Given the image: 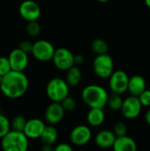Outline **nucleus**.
<instances>
[{"instance_id": "1", "label": "nucleus", "mask_w": 150, "mask_h": 151, "mask_svg": "<svg viewBox=\"0 0 150 151\" xmlns=\"http://www.w3.org/2000/svg\"><path fill=\"white\" fill-rule=\"evenodd\" d=\"M28 85V79L23 72L11 70L3 77L0 90L4 96L11 99H17L27 93Z\"/></svg>"}, {"instance_id": "2", "label": "nucleus", "mask_w": 150, "mask_h": 151, "mask_svg": "<svg viewBox=\"0 0 150 151\" xmlns=\"http://www.w3.org/2000/svg\"><path fill=\"white\" fill-rule=\"evenodd\" d=\"M109 95L104 88L99 85H88L81 92L83 102L90 108H104Z\"/></svg>"}, {"instance_id": "3", "label": "nucleus", "mask_w": 150, "mask_h": 151, "mask_svg": "<svg viewBox=\"0 0 150 151\" xmlns=\"http://www.w3.org/2000/svg\"><path fill=\"white\" fill-rule=\"evenodd\" d=\"M28 140L24 132L11 129L1 139V147L4 151H26L28 149Z\"/></svg>"}, {"instance_id": "4", "label": "nucleus", "mask_w": 150, "mask_h": 151, "mask_svg": "<svg viewBox=\"0 0 150 151\" xmlns=\"http://www.w3.org/2000/svg\"><path fill=\"white\" fill-rule=\"evenodd\" d=\"M46 94L52 102L61 103L69 96V85L61 78H53L47 84Z\"/></svg>"}, {"instance_id": "5", "label": "nucleus", "mask_w": 150, "mask_h": 151, "mask_svg": "<svg viewBox=\"0 0 150 151\" xmlns=\"http://www.w3.org/2000/svg\"><path fill=\"white\" fill-rule=\"evenodd\" d=\"M93 69L99 78H110L114 72L113 59L108 53L97 55L93 62Z\"/></svg>"}, {"instance_id": "6", "label": "nucleus", "mask_w": 150, "mask_h": 151, "mask_svg": "<svg viewBox=\"0 0 150 151\" xmlns=\"http://www.w3.org/2000/svg\"><path fill=\"white\" fill-rule=\"evenodd\" d=\"M55 50H56L51 42L46 40H39L34 42L31 53L38 61L48 62L50 60H52Z\"/></svg>"}, {"instance_id": "7", "label": "nucleus", "mask_w": 150, "mask_h": 151, "mask_svg": "<svg viewBox=\"0 0 150 151\" xmlns=\"http://www.w3.org/2000/svg\"><path fill=\"white\" fill-rule=\"evenodd\" d=\"M54 65L62 71H67L69 68L75 65L74 55L66 48H58L55 50L52 58Z\"/></svg>"}, {"instance_id": "8", "label": "nucleus", "mask_w": 150, "mask_h": 151, "mask_svg": "<svg viewBox=\"0 0 150 151\" xmlns=\"http://www.w3.org/2000/svg\"><path fill=\"white\" fill-rule=\"evenodd\" d=\"M129 77L127 73L121 70H117L112 73L110 77L109 86L113 93L124 94L128 90Z\"/></svg>"}, {"instance_id": "9", "label": "nucleus", "mask_w": 150, "mask_h": 151, "mask_svg": "<svg viewBox=\"0 0 150 151\" xmlns=\"http://www.w3.org/2000/svg\"><path fill=\"white\" fill-rule=\"evenodd\" d=\"M142 108V104L138 96H129L126 97L121 108V111L123 116L127 119H134L139 117L141 114Z\"/></svg>"}, {"instance_id": "10", "label": "nucleus", "mask_w": 150, "mask_h": 151, "mask_svg": "<svg viewBox=\"0 0 150 151\" xmlns=\"http://www.w3.org/2000/svg\"><path fill=\"white\" fill-rule=\"evenodd\" d=\"M19 12L22 19L28 21L37 20L41 16V8L39 4L33 0H25L23 1L19 7Z\"/></svg>"}, {"instance_id": "11", "label": "nucleus", "mask_w": 150, "mask_h": 151, "mask_svg": "<svg viewBox=\"0 0 150 151\" xmlns=\"http://www.w3.org/2000/svg\"><path fill=\"white\" fill-rule=\"evenodd\" d=\"M92 137V132L88 126L80 125L75 127L71 134L70 140L72 143L75 146H84L89 142Z\"/></svg>"}, {"instance_id": "12", "label": "nucleus", "mask_w": 150, "mask_h": 151, "mask_svg": "<svg viewBox=\"0 0 150 151\" xmlns=\"http://www.w3.org/2000/svg\"><path fill=\"white\" fill-rule=\"evenodd\" d=\"M11 70L18 72H24L28 65L27 53L21 50L19 48L12 50L8 56Z\"/></svg>"}, {"instance_id": "13", "label": "nucleus", "mask_w": 150, "mask_h": 151, "mask_svg": "<svg viewBox=\"0 0 150 151\" xmlns=\"http://www.w3.org/2000/svg\"><path fill=\"white\" fill-rule=\"evenodd\" d=\"M65 109L63 108L61 103L52 102L45 111V120L50 125H57L62 121L65 116Z\"/></svg>"}, {"instance_id": "14", "label": "nucleus", "mask_w": 150, "mask_h": 151, "mask_svg": "<svg viewBox=\"0 0 150 151\" xmlns=\"http://www.w3.org/2000/svg\"><path fill=\"white\" fill-rule=\"evenodd\" d=\"M45 127L46 126L42 120L39 119H31L27 121L24 133L28 139H40Z\"/></svg>"}, {"instance_id": "15", "label": "nucleus", "mask_w": 150, "mask_h": 151, "mask_svg": "<svg viewBox=\"0 0 150 151\" xmlns=\"http://www.w3.org/2000/svg\"><path fill=\"white\" fill-rule=\"evenodd\" d=\"M116 138H117V136L115 135L113 131L102 130L96 134V136L95 138V144L99 148L109 149V148L113 147Z\"/></svg>"}, {"instance_id": "16", "label": "nucleus", "mask_w": 150, "mask_h": 151, "mask_svg": "<svg viewBox=\"0 0 150 151\" xmlns=\"http://www.w3.org/2000/svg\"><path fill=\"white\" fill-rule=\"evenodd\" d=\"M146 89V81L141 75L135 74L129 78L128 91L132 96H139Z\"/></svg>"}, {"instance_id": "17", "label": "nucleus", "mask_w": 150, "mask_h": 151, "mask_svg": "<svg viewBox=\"0 0 150 151\" xmlns=\"http://www.w3.org/2000/svg\"><path fill=\"white\" fill-rule=\"evenodd\" d=\"M112 148L115 151H135L137 150V144L133 138L124 135L116 138Z\"/></svg>"}, {"instance_id": "18", "label": "nucleus", "mask_w": 150, "mask_h": 151, "mask_svg": "<svg viewBox=\"0 0 150 151\" xmlns=\"http://www.w3.org/2000/svg\"><path fill=\"white\" fill-rule=\"evenodd\" d=\"M105 119V114L103 108H90L87 115L88 123L91 127H99L101 126Z\"/></svg>"}, {"instance_id": "19", "label": "nucleus", "mask_w": 150, "mask_h": 151, "mask_svg": "<svg viewBox=\"0 0 150 151\" xmlns=\"http://www.w3.org/2000/svg\"><path fill=\"white\" fill-rule=\"evenodd\" d=\"M58 137V133L54 125H50L46 126L40 139L43 144H49V145H53Z\"/></svg>"}, {"instance_id": "20", "label": "nucleus", "mask_w": 150, "mask_h": 151, "mask_svg": "<svg viewBox=\"0 0 150 151\" xmlns=\"http://www.w3.org/2000/svg\"><path fill=\"white\" fill-rule=\"evenodd\" d=\"M65 81L69 86H72V87L77 86L81 81V72L80 68L75 65L69 68L67 70Z\"/></svg>"}, {"instance_id": "21", "label": "nucleus", "mask_w": 150, "mask_h": 151, "mask_svg": "<svg viewBox=\"0 0 150 151\" xmlns=\"http://www.w3.org/2000/svg\"><path fill=\"white\" fill-rule=\"evenodd\" d=\"M123 98L121 97L120 94H117V93H113L111 95H109L108 97V102L107 104L110 107V109H111L112 111H120L123 105Z\"/></svg>"}, {"instance_id": "22", "label": "nucleus", "mask_w": 150, "mask_h": 151, "mask_svg": "<svg viewBox=\"0 0 150 151\" xmlns=\"http://www.w3.org/2000/svg\"><path fill=\"white\" fill-rule=\"evenodd\" d=\"M91 48L93 50V51L97 54V55H100V54H105L108 52V50H109V46H108V43L103 40V39H100V38H97V39H95L92 43H91Z\"/></svg>"}, {"instance_id": "23", "label": "nucleus", "mask_w": 150, "mask_h": 151, "mask_svg": "<svg viewBox=\"0 0 150 151\" xmlns=\"http://www.w3.org/2000/svg\"><path fill=\"white\" fill-rule=\"evenodd\" d=\"M27 121V120L26 119V118L24 116L17 115L11 121V130H15V131L24 132Z\"/></svg>"}, {"instance_id": "24", "label": "nucleus", "mask_w": 150, "mask_h": 151, "mask_svg": "<svg viewBox=\"0 0 150 151\" xmlns=\"http://www.w3.org/2000/svg\"><path fill=\"white\" fill-rule=\"evenodd\" d=\"M26 31L30 36H37L41 32V26L37 22V20L28 21L26 27Z\"/></svg>"}, {"instance_id": "25", "label": "nucleus", "mask_w": 150, "mask_h": 151, "mask_svg": "<svg viewBox=\"0 0 150 151\" xmlns=\"http://www.w3.org/2000/svg\"><path fill=\"white\" fill-rule=\"evenodd\" d=\"M11 130V121L4 115L0 114V139H2Z\"/></svg>"}, {"instance_id": "26", "label": "nucleus", "mask_w": 150, "mask_h": 151, "mask_svg": "<svg viewBox=\"0 0 150 151\" xmlns=\"http://www.w3.org/2000/svg\"><path fill=\"white\" fill-rule=\"evenodd\" d=\"M61 104H62L63 108L65 109V111H68V112L73 111L76 109V101L72 97H70L69 96H66L61 102Z\"/></svg>"}, {"instance_id": "27", "label": "nucleus", "mask_w": 150, "mask_h": 151, "mask_svg": "<svg viewBox=\"0 0 150 151\" xmlns=\"http://www.w3.org/2000/svg\"><path fill=\"white\" fill-rule=\"evenodd\" d=\"M112 131L117 137L124 136V135H126V134H127V127L124 122L119 121L114 125Z\"/></svg>"}, {"instance_id": "28", "label": "nucleus", "mask_w": 150, "mask_h": 151, "mask_svg": "<svg viewBox=\"0 0 150 151\" xmlns=\"http://www.w3.org/2000/svg\"><path fill=\"white\" fill-rule=\"evenodd\" d=\"M10 71H11V67L9 58L5 57H0V74L4 76Z\"/></svg>"}, {"instance_id": "29", "label": "nucleus", "mask_w": 150, "mask_h": 151, "mask_svg": "<svg viewBox=\"0 0 150 151\" xmlns=\"http://www.w3.org/2000/svg\"><path fill=\"white\" fill-rule=\"evenodd\" d=\"M138 97H139L142 106L150 107V90L145 89Z\"/></svg>"}, {"instance_id": "30", "label": "nucleus", "mask_w": 150, "mask_h": 151, "mask_svg": "<svg viewBox=\"0 0 150 151\" xmlns=\"http://www.w3.org/2000/svg\"><path fill=\"white\" fill-rule=\"evenodd\" d=\"M33 44H34V43H32L31 42L25 40V41H22V42L19 43V48L21 50H23L24 52H26V53H27V54H28V53H31V52H32V50H33Z\"/></svg>"}, {"instance_id": "31", "label": "nucleus", "mask_w": 150, "mask_h": 151, "mask_svg": "<svg viewBox=\"0 0 150 151\" xmlns=\"http://www.w3.org/2000/svg\"><path fill=\"white\" fill-rule=\"evenodd\" d=\"M54 150L56 151H72V147L68 143H60Z\"/></svg>"}, {"instance_id": "32", "label": "nucleus", "mask_w": 150, "mask_h": 151, "mask_svg": "<svg viewBox=\"0 0 150 151\" xmlns=\"http://www.w3.org/2000/svg\"><path fill=\"white\" fill-rule=\"evenodd\" d=\"M74 61H75V65H81L84 62V57L80 54L74 55Z\"/></svg>"}, {"instance_id": "33", "label": "nucleus", "mask_w": 150, "mask_h": 151, "mask_svg": "<svg viewBox=\"0 0 150 151\" xmlns=\"http://www.w3.org/2000/svg\"><path fill=\"white\" fill-rule=\"evenodd\" d=\"M145 120H146V123L150 126V108L147 111L146 114H145Z\"/></svg>"}, {"instance_id": "34", "label": "nucleus", "mask_w": 150, "mask_h": 151, "mask_svg": "<svg viewBox=\"0 0 150 151\" xmlns=\"http://www.w3.org/2000/svg\"><path fill=\"white\" fill-rule=\"evenodd\" d=\"M42 150H43V151H50V150H52L51 145H49V144H43V147L42 148Z\"/></svg>"}, {"instance_id": "35", "label": "nucleus", "mask_w": 150, "mask_h": 151, "mask_svg": "<svg viewBox=\"0 0 150 151\" xmlns=\"http://www.w3.org/2000/svg\"><path fill=\"white\" fill-rule=\"evenodd\" d=\"M145 4H146V5H147L148 7H149L150 8V0H145Z\"/></svg>"}, {"instance_id": "36", "label": "nucleus", "mask_w": 150, "mask_h": 151, "mask_svg": "<svg viewBox=\"0 0 150 151\" xmlns=\"http://www.w3.org/2000/svg\"><path fill=\"white\" fill-rule=\"evenodd\" d=\"M97 1L102 2V3H105V2H108V1H110V0H97Z\"/></svg>"}, {"instance_id": "37", "label": "nucleus", "mask_w": 150, "mask_h": 151, "mask_svg": "<svg viewBox=\"0 0 150 151\" xmlns=\"http://www.w3.org/2000/svg\"><path fill=\"white\" fill-rule=\"evenodd\" d=\"M3 77H4V76L0 74V84H1V82H2V81H3Z\"/></svg>"}]
</instances>
